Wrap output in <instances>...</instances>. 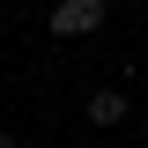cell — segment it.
I'll list each match as a JSON object with an SVG mask.
<instances>
[{"label":"cell","mask_w":148,"mask_h":148,"mask_svg":"<svg viewBox=\"0 0 148 148\" xmlns=\"http://www.w3.org/2000/svg\"><path fill=\"white\" fill-rule=\"evenodd\" d=\"M104 0H59L52 8V37H89V30H104Z\"/></svg>","instance_id":"1"},{"label":"cell","mask_w":148,"mask_h":148,"mask_svg":"<svg viewBox=\"0 0 148 148\" xmlns=\"http://www.w3.org/2000/svg\"><path fill=\"white\" fill-rule=\"evenodd\" d=\"M126 111H133V104H126V89H96V96H89V126H119Z\"/></svg>","instance_id":"2"},{"label":"cell","mask_w":148,"mask_h":148,"mask_svg":"<svg viewBox=\"0 0 148 148\" xmlns=\"http://www.w3.org/2000/svg\"><path fill=\"white\" fill-rule=\"evenodd\" d=\"M0 148H22V141H15V133H0Z\"/></svg>","instance_id":"3"}]
</instances>
